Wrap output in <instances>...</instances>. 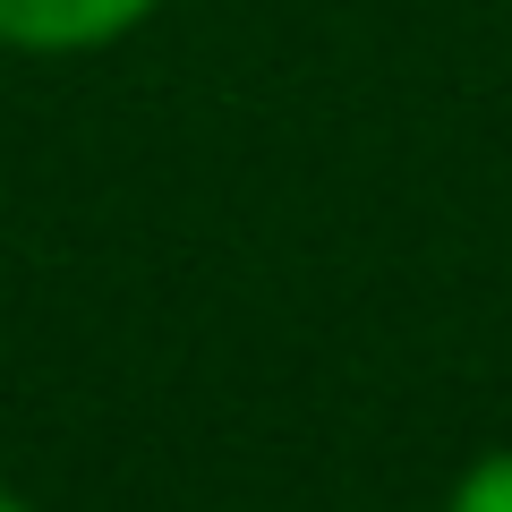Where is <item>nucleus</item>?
I'll list each match as a JSON object with an SVG mask.
<instances>
[{
  "mask_svg": "<svg viewBox=\"0 0 512 512\" xmlns=\"http://www.w3.org/2000/svg\"><path fill=\"white\" fill-rule=\"evenodd\" d=\"M163 0H0V52H35V60H69V52H103V43L137 35Z\"/></svg>",
  "mask_w": 512,
  "mask_h": 512,
  "instance_id": "f257e3e1",
  "label": "nucleus"
},
{
  "mask_svg": "<svg viewBox=\"0 0 512 512\" xmlns=\"http://www.w3.org/2000/svg\"><path fill=\"white\" fill-rule=\"evenodd\" d=\"M0 512H35V504H26V495H9V487H0Z\"/></svg>",
  "mask_w": 512,
  "mask_h": 512,
  "instance_id": "7ed1b4c3",
  "label": "nucleus"
},
{
  "mask_svg": "<svg viewBox=\"0 0 512 512\" xmlns=\"http://www.w3.org/2000/svg\"><path fill=\"white\" fill-rule=\"evenodd\" d=\"M444 512H512V444H495V453H478L470 470L453 478V495H444Z\"/></svg>",
  "mask_w": 512,
  "mask_h": 512,
  "instance_id": "f03ea898",
  "label": "nucleus"
}]
</instances>
